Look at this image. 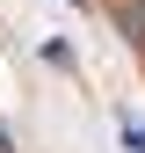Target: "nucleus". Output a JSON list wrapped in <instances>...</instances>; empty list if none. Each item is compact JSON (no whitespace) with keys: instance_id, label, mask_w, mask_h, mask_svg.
Wrapping results in <instances>:
<instances>
[{"instance_id":"f257e3e1","label":"nucleus","mask_w":145,"mask_h":153,"mask_svg":"<svg viewBox=\"0 0 145 153\" xmlns=\"http://www.w3.org/2000/svg\"><path fill=\"white\" fill-rule=\"evenodd\" d=\"M109 15H116V29L145 51V0H109Z\"/></svg>"},{"instance_id":"f03ea898","label":"nucleus","mask_w":145,"mask_h":153,"mask_svg":"<svg viewBox=\"0 0 145 153\" xmlns=\"http://www.w3.org/2000/svg\"><path fill=\"white\" fill-rule=\"evenodd\" d=\"M123 146H131V153H145V117H123Z\"/></svg>"}]
</instances>
